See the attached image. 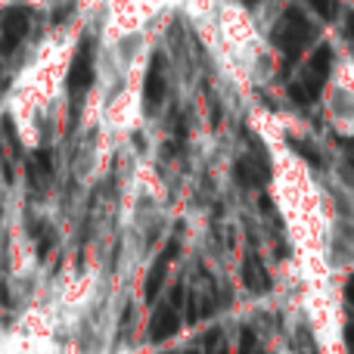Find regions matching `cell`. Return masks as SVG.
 Wrapping results in <instances>:
<instances>
[{"instance_id":"3957f363","label":"cell","mask_w":354,"mask_h":354,"mask_svg":"<svg viewBox=\"0 0 354 354\" xmlns=\"http://www.w3.org/2000/svg\"><path fill=\"white\" fill-rule=\"evenodd\" d=\"M351 62L339 59L333 68V78L324 91V112L326 122L339 131V134L348 137L351 134V122H354V91H351Z\"/></svg>"},{"instance_id":"6da1fadb","label":"cell","mask_w":354,"mask_h":354,"mask_svg":"<svg viewBox=\"0 0 354 354\" xmlns=\"http://www.w3.org/2000/svg\"><path fill=\"white\" fill-rule=\"evenodd\" d=\"M252 124L268 149L270 199L292 255V274L301 292L308 330L320 354H345L339 295V274L348 264V252L342 249L345 227L339 224L330 189L289 143L280 118L274 112H252Z\"/></svg>"},{"instance_id":"7a4b0ae2","label":"cell","mask_w":354,"mask_h":354,"mask_svg":"<svg viewBox=\"0 0 354 354\" xmlns=\"http://www.w3.org/2000/svg\"><path fill=\"white\" fill-rule=\"evenodd\" d=\"M91 19V6L78 3V12L66 25H56L44 37H37V44L25 53L22 66L12 72L3 93V112L25 149H44L59 137L68 100V75Z\"/></svg>"}]
</instances>
